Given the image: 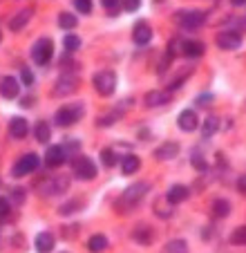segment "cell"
I'll return each instance as SVG.
<instances>
[{"mask_svg":"<svg viewBox=\"0 0 246 253\" xmlns=\"http://www.w3.org/2000/svg\"><path fill=\"white\" fill-rule=\"evenodd\" d=\"M148 188H150V184H148V182H139V184L128 186V188H125V193H123V195L114 202L117 213H130V211H132L134 206L143 200V195L148 193Z\"/></svg>","mask_w":246,"mask_h":253,"instance_id":"1","label":"cell"},{"mask_svg":"<svg viewBox=\"0 0 246 253\" xmlns=\"http://www.w3.org/2000/svg\"><path fill=\"white\" fill-rule=\"evenodd\" d=\"M83 117V105L81 103H70V105H65V108H61V110L56 112V117H54V121H56L58 126H72V124H76V121Z\"/></svg>","mask_w":246,"mask_h":253,"instance_id":"2","label":"cell"},{"mask_svg":"<svg viewBox=\"0 0 246 253\" xmlns=\"http://www.w3.org/2000/svg\"><path fill=\"white\" fill-rule=\"evenodd\" d=\"M94 87L101 96H110L117 90V74L112 70H103L94 77Z\"/></svg>","mask_w":246,"mask_h":253,"instance_id":"3","label":"cell"},{"mask_svg":"<svg viewBox=\"0 0 246 253\" xmlns=\"http://www.w3.org/2000/svg\"><path fill=\"white\" fill-rule=\"evenodd\" d=\"M72 170H74V175L79 177V179H94L96 177V166L92 159L87 157H76L74 162H72Z\"/></svg>","mask_w":246,"mask_h":253,"instance_id":"4","label":"cell"},{"mask_svg":"<svg viewBox=\"0 0 246 253\" xmlns=\"http://www.w3.org/2000/svg\"><path fill=\"white\" fill-rule=\"evenodd\" d=\"M52 54H54V45H52V41H49V39H41V41H36V43H34V47H32L34 63L45 65V63L52 58Z\"/></svg>","mask_w":246,"mask_h":253,"instance_id":"5","label":"cell"},{"mask_svg":"<svg viewBox=\"0 0 246 253\" xmlns=\"http://www.w3.org/2000/svg\"><path fill=\"white\" fill-rule=\"evenodd\" d=\"M38 168V155H25L16 162L14 166V177H25L29 172H34Z\"/></svg>","mask_w":246,"mask_h":253,"instance_id":"6","label":"cell"},{"mask_svg":"<svg viewBox=\"0 0 246 253\" xmlns=\"http://www.w3.org/2000/svg\"><path fill=\"white\" fill-rule=\"evenodd\" d=\"M177 20H179V25L184 29H197L204 25L206 16H204L202 11H181V14L177 16Z\"/></svg>","mask_w":246,"mask_h":253,"instance_id":"7","label":"cell"},{"mask_svg":"<svg viewBox=\"0 0 246 253\" xmlns=\"http://www.w3.org/2000/svg\"><path fill=\"white\" fill-rule=\"evenodd\" d=\"M67 188H70V179H67L65 175H56L45 184L43 191H45V195H61V193H65Z\"/></svg>","mask_w":246,"mask_h":253,"instance_id":"8","label":"cell"},{"mask_svg":"<svg viewBox=\"0 0 246 253\" xmlns=\"http://www.w3.org/2000/svg\"><path fill=\"white\" fill-rule=\"evenodd\" d=\"M172 101L170 90H152L146 94V105L148 108H157V105H166Z\"/></svg>","mask_w":246,"mask_h":253,"instance_id":"9","label":"cell"},{"mask_svg":"<svg viewBox=\"0 0 246 253\" xmlns=\"http://www.w3.org/2000/svg\"><path fill=\"white\" fill-rule=\"evenodd\" d=\"M76 87H79V79L76 77H61L56 87H54V96H67L72 92H76Z\"/></svg>","mask_w":246,"mask_h":253,"instance_id":"10","label":"cell"},{"mask_svg":"<svg viewBox=\"0 0 246 253\" xmlns=\"http://www.w3.org/2000/svg\"><path fill=\"white\" fill-rule=\"evenodd\" d=\"M20 94V83L16 81V77H5L0 81V96L5 99H16Z\"/></svg>","mask_w":246,"mask_h":253,"instance_id":"11","label":"cell"},{"mask_svg":"<svg viewBox=\"0 0 246 253\" xmlns=\"http://www.w3.org/2000/svg\"><path fill=\"white\" fill-rule=\"evenodd\" d=\"M217 45L222 49H237L242 45V36L237 32H222L217 34Z\"/></svg>","mask_w":246,"mask_h":253,"instance_id":"12","label":"cell"},{"mask_svg":"<svg viewBox=\"0 0 246 253\" xmlns=\"http://www.w3.org/2000/svg\"><path fill=\"white\" fill-rule=\"evenodd\" d=\"M177 124H179V128L184 130V132H193V130L199 126V117L195 110H184L179 115V119H177Z\"/></svg>","mask_w":246,"mask_h":253,"instance_id":"13","label":"cell"},{"mask_svg":"<svg viewBox=\"0 0 246 253\" xmlns=\"http://www.w3.org/2000/svg\"><path fill=\"white\" fill-rule=\"evenodd\" d=\"M63 162H65V148H63V146H52V148H47V153H45V164H47L49 168H58Z\"/></svg>","mask_w":246,"mask_h":253,"instance_id":"14","label":"cell"},{"mask_svg":"<svg viewBox=\"0 0 246 253\" xmlns=\"http://www.w3.org/2000/svg\"><path fill=\"white\" fill-rule=\"evenodd\" d=\"M152 39V29L148 27V23H137L134 25V32H132V41L137 45H146L150 43Z\"/></svg>","mask_w":246,"mask_h":253,"instance_id":"15","label":"cell"},{"mask_svg":"<svg viewBox=\"0 0 246 253\" xmlns=\"http://www.w3.org/2000/svg\"><path fill=\"white\" fill-rule=\"evenodd\" d=\"M177 153H179V146H177L175 141H166V143H161L159 148L155 150V157L161 159V162H166V159L177 157Z\"/></svg>","mask_w":246,"mask_h":253,"instance_id":"16","label":"cell"},{"mask_svg":"<svg viewBox=\"0 0 246 253\" xmlns=\"http://www.w3.org/2000/svg\"><path fill=\"white\" fill-rule=\"evenodd\" d=\"M32 14H34V9H32V7H25V9H20L18 14H16L14 18L9 20V27H11V32H18V29H23L25 25L29 23V18H32Z\"/></svg>","mask_w":246,"mask_h":253,"instance_id":"17","label":"cell"},{"mask_svg":"<svg viewBox=\"0 0 246 253\" xmlns=\"http://www.w3.org/2000/svg\"><path fill=\"white\" fill-rule=\"evenodd\" d=\"M27 132H29V128H27V121H25L23 117H14V119L9 121V134L14 139L27 137Z\"/></svg>","mask_w":246,"mask_h":253,"instance_id":"18","label":"cell"},{"mask_svg":"<svg viewBox=\"0 0 246 253\" xmlns=\"http://www.w3.org/2000/svg\"><path fill=\"white\" fill-rule=\"evenodd\" d=\"M54 249V235L49 231H43V233L36 235V251L38 253H49Z\"/></svg>","mask_w":246,"mask_h":253,"instance_id":"19","label":"cell"},{"mask_svg":"<svg viewBox=\"0 0 246 253\" xmlns=\"http://www.w3.org/2000/svg\"><path fill=\"white\" fill-rule=\"evenodd\" d=\"M181 52H184L186 56L195 58V56H202V54L206 52V47H204V43H199V41H184V43H181Z\"/></svg>","mask_w":246,"mask_h":253,"instance_id":"20","label":"cell"},{"mask_svg":"<svg viewBox=\"0 0 246 253\" xmlns=\"http://www.w3.org/2000/svg\"><path fill=\"white\" fill-rule=\"evenodd\" d=\"M172 211H175V204H172L168 197H161V200L155 202V213L159 215V217H164V220H168V217H170Z\"/></svg>","mask_w":246,"mask_h":253,"instance_id":"21","label":"cell"},{"mask_svg":"<svg viewBox=\"0 0 246 253\" xmlns=\"http://www.w3.org/2000/svg\"><path fill=\"white\" fill-rule=\"evenodd\" d=\"M188 195H190V191L186 186H181V184H175V186L168 191V200L172 202V204H181V202H186L188 200Z\"/></svg>","mask_w":246,"mask_h":253,"instance_id":"22","label":"cell"},{"mask_svg":"<svg viewBox=\"0 0 246 253\" xmlns=\"http://www.w3.org/2000/svg\"><path fill=\"white\" fill-rule=\"evenodd\" d=\"M121 170L123 175H132V172L139 170V157H134V155H125L121 162Z\"/></svg>","mask_w":246,"mask_h":253,"instance_id":"23","label":"cell"},{"mask_svg":"<svg viewBox=\"0 0 246 253\" xmlns=\"http://www.w3.org/2000/svg\"><path fill=\"white\" fill-rule=\"evenodd\" d=\"M210 211H213L215 217H226V215L231 213V202H226V200H215L213 206H210Z\"/></svg>","mask_w":246,"mask_h":253,"instance_id":"24","label":"cell"},{"mask_svg":"<svg viewBox=\"0 0 246 253\" xmlns=\"http://www.w3.org/2000/svg\"><path fill=\"white\" fill-rule=\"evenodd\" d=\"M87 249H90L92 253H101L108 249V238L105 235H92L90 238V244H87Z\"/></svg>","mask_w":246,"mask_h":253,"instance_id":"25","label":"cell"},{"mask_svg":"<svg viewBox=\"0 0 246 253\" xmlns=\"http://www.w3.org/2000/svg\"><path fill=\"white\" fill-rule=\"evenodd\" d=\"M161 253H188V244H186L184 240H172V242H168L166 247H164Z\"/></svg>","mask_w":246,"mask_h":253,"instance_id":"26","label":"cell"},{"mask_svg":"<svg viewBox=\"0 0 246 253\" xmlns=\"http://www.w3.org/2000/svg\"><path fill=\"white\" fill-rule=\"evenodd\" d=\"M202 130H204V137H210V134H215L219 130V119L215 115H210L208 119L204 121V128Z\"/></svg>","mask_w":246,"mask_h":253,"instance_id":"27","label":"cell"},{"mask_svg":"<svg viewBox=\"0 0 246 253\" xmlns=\"http://www.w3.org/2000/svg\"><path fill=\"white\" fill-rule=\"evenodd\" d=\"M34 134H36V139L41 143H47L49 141V126L45 124V121H38L36 128H34Z\"/></svg>","mask_w":246,"mask_h":253,"instance_id":"28","label":"cell"},{"mask_svg":"<svg viewBox=\"0 0 246 253\" xmlns=\"http://www.w3.org/2000/svg\"><path fill=\"white\" fill-rule=\"evenodd\" d=\"M58 25H61L63 29H74L76 25H79V20H76L74 14H70V11H63V14L58 16Z\"/></svg>","mask_w":246,"mask_h":253,"instance_id":"29","label":"cell"},{"mask_svg":"<svg viewBox=\"0 0 246 253\" xmlns=\"http://www.w3.org/2000/svg\"><path fill=\"white\" fill-rule=\"evenodd\" d=\"M228 240H231V244H246V226H237Z\"/></svg>","mask_w":246,"mask_h":253,"instance_id":"30","label":"cell"},{"mask_svg":"<svg viewBox=\"0 0 246 253\" xmlns=\"http://www.w3.org/2000/svg\"><path fill=\"white\" fill-rule=\"evenodd\" d=\"M150 229H148V226H137V231H134V240H137V242H141V244H148L150 242Z\"/></svg>","mask_w":246,"mask_h":253,"instance_id":"31","label":"cell"},{"mask_svg":"<svg viewBox=\"0 0 246 253\" xmlns=\"http://www.w3.org/2000/svg\"><path fill=\"white\" fill-rule=\"evenodd\" d=\"M101 162H103L105 168H112L114 164H117V155H114L110 148H105V150H101Z\"/></svg>","mask_w":246,"mask_h":253,"instance_id":"32","label":"cell"},{"mask_svg":"<svg viewBox=\"0 0 246 253\" xmlns=\"http://www.w3.org/2000/svg\"><path fill=\"white\" fill-rule=\"evenodd\" d=\"M63 43H65V49H67V52H74V49L81 47V39H79V36H74V34L65 36V41H63Z\"/></svg>","mask_w":246,"mask_h":253,"instance_id":"33","label":"cell"},{"mask_svg":"<svg viewBox=\"0 0 246 253\" xmlns=\"http://www.w3.org/2000/svg\"><path fill=\"white\" fill-rule=\"evenodd\" d=\"M83 202L81 200H74V202H67V204L61 206V215H70V213H76V209H81Z\"/></svg>","mask_w":246,"mask_h":253,"instance_id":"34","label":"cell"},{"mask_svg":"<svg viewBox=\"0 0 246 253\" xmlns=\"http://www.w3.org/2000/svg\"><path fill=\"white\" fill-rule=\"evenodd\" d=\"M74 7L81 14H90L92 11V0H74Z\"/></svg>","mask_w":246,"mask_h":253,"instance_id":"35","label":"cell"},{"mask_svg":"<svg viewBox=\"0 0 246 253\" xmlns=\"http://www.w3.org/2000/svg\"><path fill=\"white\" fill-rule=\"evenodd\" d=\"M101 2H103V7L110 11V14H117L119 5H121V0H101Z\"/></svg>","mask_w":246,"mask_h":253,"instance_id":"36","label":"cell"},{"mask_svg":"<svg viewBox=\"0 0 246 253\" xmlns=\"http://www.w3.org/2000/svg\"><path fill=\"white\" fill-rule=\"evenodd\" d=\"M190 162H193V166L197 168V170H206V168H208V164L204 162L202 155H193V159H190Z\"/></svg>","mask_w":246,"mask_h":253,"instance_id":"37","label":"cell"},{"mask_svg":"<svg viewBox=\"0 0 246 253\" xmlns=\"http://www.w3.org/2000/svg\"><path fill=\"white\" fill-rule=\"evenodd\" d=\"M121 5H123V9L125 11H137L139 0H121Z\"/></svg>","mask_w":246,"mask_h":253,"instance_id":"38","label":"cell"},{"mask_svg":"<svg viewBox=\"0 0 246 253\" xmlns=\"http://www.w3.org/2000/svg\"><path fill=\"white\" fill-rule=\"evenodd\" d=\"M7 215H9V202H7L5 197H0V220L7 217Z\"/></svg>","mask_w":246,"mask_h":253,"instance_id":"39","label":"cell"},{"mask_svg":"<svg viewBox=\"0 0 246 253\" xmlns=\"http://www.w3.org/2000/svg\"><path fill=\"white\" fill-rule=\"evenodd\" d=\"M20 77H23V83H25V85H32V83H34L32 72H29L27 67H23V72H20Z\"/></svg>","mask_w":246,"mask_h":253,"instance_id":"40","label":"cell"},{"mask_svg":"<svg viewBox=\"0 0 246 253\" xmlns=\"http://www.w3.org/2000/svg\"><path fill=\"white\" fill-rule=\"evenodd\" d=\"M11 197H14L16 204H23V200H25V191H23V188H16L14 195H11Z\"/></svg>","mask_w":246,"mask_h":253,"instance_id":"41","label":"cell"},{"mask_svg":"<svg viewBox=\"0 0 246 253\" xmlns=\"http://www.w3.org/2000/svg\"><path fill=\"white\" fill-rule=\"evenodd\" d=\"M237 188H240V193H246V175L240 177V182H237Z\"/></svg>","mask_w":246,"mask_h":253,"instance_id":"42","label":"cell"},{"mask_svg":"<svg viewBox=\"0 0 246 253\" xmlns=\"http://www.w3.org/2000/svg\"><path fill=\"white\" fill-rule=\"evenodd\" d=\"M208 101H210V96H202V99H199V105H208Z\"/></svg>","mask_w":246,"mask_h":253,"instance_id":"43","label":"cell"},{"mask_svg":"<svg viewBox=\"0 0 246 253\" xmlns=\"http://www.w3.org/2000/svg\"><path fill=\"white\" fill-rule=\"evenodd\" d=\"M231 2H233V5H235V7H242V5H246V0H231Z\"/></svg>","mask_w":246,"mask_h":253,"instance_id":"44","label":"cell"},{"mask_svg":"<svg viewBox=\"0 0 246 253\" xmlns=\"http://www.w3.org/2000/svg\"><path fill=\"white\" fill-rule=\"evenodd\" d=\"M0 39H2V36H0Z\"/></svg>","mask_w":246,"mask_h":253,"instance_id":"45","label":"cell"}]
</instances>
